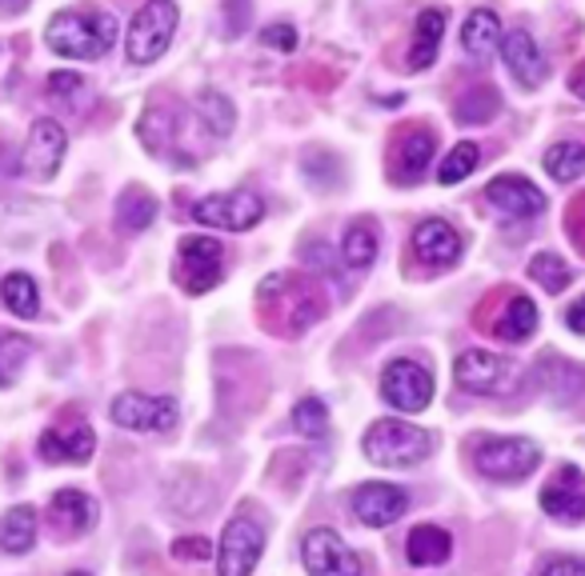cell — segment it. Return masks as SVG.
<instances>
[{"label": "cell", "instance_id": "44dd1931", "mask_svg": "<svg viewBox=\"0 0 585 576\" xmlns=\"http://www.w3.org/2000/svg\"><path fill=\"white\" fill-rule=\"evenodd\" d=\"M541 508L558 520H585V477L582 468H558V477L541 489Z\"/></svg>", "mask_w": 585, "mask_h": 576}, {"label": "cell", "instance_id": "9c48e42d", "mask_svg": "<svg viewBox=\"0 0 585 576\" xmlns=\"http://www.w3.org/2000/svg\"><path fill=\"white\" fill-rule=\"evenodd\" d=\"M513 365L501 360L493 353H482V348H470L453 360V380H458L461 393H474V396H498L510 389Z\"/></svg>", "mask_w": 585, "mask_h": 576}, {"label": "cell", "instance_id": "d4e9b609", "mask_svg": "<svg viewBox=\"0 0 585 576\" xmlns=\"http://www.w3.org/2000/svg\"><path fill=\"white\" fill-rule=\"evenodd\" d=\"M405 552H410V564H417V568H434V564L449 561V552H453V537H449L446 528L422 525V528H413L410 532Z\"/></svg>", "mask_w": 585, "mask_h": 576}, {"label": "cell", "instance_id": "30bf717a", "mask_svg": "<svg viewBox=\"0 0 585 576\" xmlns=\"http://www.w3.org/2000/svg\"><path fill=\"white\" fill-rule=\"evenodd\" d=\"M64 148H69V133L61 128V121L40 117V121L28 128V145H25V157H21L25 176H33V181H52V176L61 172Z\"/></svg>", "mask_w": 585, "mask_h": 576}, {"label": "cell", "instance_id": "f546056e", "mask_svg": "<svg viewBox=\"0 0 585 576\" xmlns=\"http://www.w3.org/2000/svg\"><path fill=\"white\" fill-rule=\"evenodd\" d=\"M28 356H33V341L28 336H21V332H0V389L21 377Z\"/></svg>", "mask_w": 585, "mask_h": 576}, {"label": "cell", "instance_id": "4316f807", "mask_svg": "<svg viewBox=\"0 0 585 576\" xmlns=\"http://www.w3.org/2000/svg\"><path fill=\"white\" fill-rule=\"evenodd\" d=\"M153 221H157V197L153 193H145V188L121 193V200H117V224L125 233H145Z\"/></svg>", "mask_w": 585, "mask_h": 576}, {"label": "cell", "instance_id": "ba28073f", "mask_svg": "<svg viewBox=\"0 0 585 576\" xmlns=\"http://www.w3.org/2000/svg\"><path fill=\"white\" fill-rule=\"evenodd\" d=\"M265 532L249 516H233L221 532V552H217V573L221 576H249L261 561Z\"/></svg>", "mask_w": 585, "mask_h": 576}, {"label": "cell", "instance_id": "ac0fdd59", "mask_svg": "<svg viewBox=\"0 0 585 576\" xmlns=\"http://www.w3.org/2000/svg\"><path fill=\"white\" fill-rule=\"evenodd\" d=\"M405 508H410V497H405V489H398V485L369 480V485H362V489L353 492V513H357V520L369 528L393 525Z\"/></svg>", "mask_w": 585, "mask_h": 576}, {"label": "cell", "instance_id": "1f68e13d", "mask_svg": "<svg viewBox=\"0 0 585 576\" xmlns=\"http://www.w3.org/2000/svg\"><path fill=\"white\" fill-rule=\"evenodd\" d=\"M501 109V97H498V88H470L465 97L458 100V121L461 124H486L489 117H498Z\"/></svg>", "mask_w": 585, "mask_h": 576}, {"label": "cell", "instance_id": "5bb4252c", "mask_svg": "<svg viewBox=\"0 0 585 576\" xmlns=\"http://www.w3.org/2000/svg\"><path fill=\"white\" fill-rule=\"evenodd\" d=\"M477 324H482V329L489 324L493 336H501V341L522 344L537 332V305L529 296L510 293V296H501V308H486V305L477 308Z\"/></svg>", "mask_w": 585, "mask_h": 576}, {"label": "cell", "instance_id": "603a6c76", "mask_svg": "<svg viewBox=\"0 0 585 576\" xmlns=\"http://www.w3.org/2000/svg\"><path fill=\"white\" fill-rule=\"evenodd\" d=\"M441 33H446V13L441 9H425L413 25V49H410V69L422 73L437 61V49H441Z\"/></svg>", "mask_w": 585, "mask_h": 576}, {"label": "cell", "instance_id": "60d3db41", "mask_svg": "<svg viewBox=\"0 0 585 576\" xmlns=\"http://www.w3.org/2000/svg\"><path fill=\"white\" fill-rule=\"evenodd\" d=\"M541 576H585V564L573 561V556H558V561H549L541 568Z\"/></svg>", "mask_w": 585, "mask_h": 576}, {"label": "cell", "instance_id": "ee69618b", "mask_svg": "<svg viewBox=\"0 0 585 576\" xmlns=\"http://www.w3.org/2000/svg\"><path fill=\"white\" fill-rule=\"evenodd\" d=\"M0 9H4V13H25L28 0H0Z\"/></svg>", "mask_w": 585, "mask_h": 576}, {"label": "cell", "instance_id": "9a60e30c", "mask_svg": "<svg viewBox=\"0 0 585 576\" xmlns=\"http://www.w3.org/2000/svg\"><path fill=\"white\" fill-rule=\"evenodd\" d=\"M437 136L429 128H417V124H405V133L398 136L393 145V160H389V181L393 184H417L434 160Z\"/></svg>", "mask_w": 585, "mask_h": 576}, {"label": "cell", "instance_id": "ab89813d", "mask_svg": "<svg viewBox=\"0 0 585 576\" xmlns=\"http://www.w3.org/2000/svg\"><path fill=\"white\" fill-rule=\"evenodd\" d=\"M570 241L585 253V200H573L570 205Z\"/></svg>", "mask_w": 585, "mask_h": 576}, {"label": "cell", "instance_id": "f35d334b", "mask_svg": "<svg viewBox=\"0 0 585 576\" xmlns=\"http://www.w3.org/2000/svg\"><path fill=\"white\" fill-rule=\"evenodd\" d=\"M261 40L269 45V49L293 52L297 49V28L293 25H269V28H261Z\"/></svg>", "mask_w": 585, "mask_h": 576}, {"label": "cell", "instance_id": "484cf974", "mask_svg": "<svg viewBox=\"0 0 585 576\" xmlns=\"http://www.w3.org/2000/svg\"><path fill=\"white\" fill-rule=\"evenodd\" d=\"M37 544V508H28V504H16L13 513L4 516V525H0V549L4 552H28Z\"/></svg>", "mask_w": 585, "mask_h": 576}, {"label": "cell", "instance_id": "ffe728a7", "mask_svg": "<svg viewBox=\"0 0 585 576\" xmlns=\"http://www.w3.org/2000/svg\"><path fill=\"white\" fill-rule=\"evenodd\" d=\"M501 57H505L513 81H517L525 93H534V88L546 81V73H549L546 57L537 49V40L529 37V33H522V28H513V33L501 37Z\"/></svg>", "mask_w": 585, "mask_h": 576}, {"label": "cell", "instance_id": "5b68a950", "mask_svg": "<svg viewBox=\"0 0 585 576\" xmlns=\"http://www.w3.org/2000/svg\"><path fill=\"white\" fill-rule=\"evenodd\" d=\"M176 284L185 293H209L224 277V248L212 236H185L176 245Z\"/></svg>", "mask_w": 585, "mask_h": 576}, {"label": "cell", "instance_id": "8992f818", "mask_svg": "<svg viewBox=\"0 0 585 576\" xmlns=\"http://www.w3.org/2000/svg\"><path fill=\"white\" fill-rule=\"evenodd\" d=\"M541 461L534 441L525 437H486L474 449V465L486 473L489 480H522L529 477Z\"/></svg>", "mask_w": 585, "mask_h": 576}, {"label": "cell", "instance_id": "e575fe53", "mask_svg": "<svg viewBox=\"0 0 585 576\" xmlns=\"http://www.w3.org/2000/svg\"><path fill=\"white\" fill-rule=\"evenodd\" d=\"M529 277H534L546 293H561V289L570 284V269H565V260L553 257V253H537V257L529 260Z\"/></svg>", "mask_w": 585, "mask_h": 576}, {"label": "cell", "instance_id": "277c9868", "mask_svg": "<svg viewBox=\"0 0 585 576\" xmlns=\"http://www.w3.org/2000/svg\"><path fill=\"white\" fill-rule=\"evenodd\" d=\"M365 456L386 468H410L429 453V432L413 429L405 420H377L362 441Z\"/></svg>", "mask_w": 585, "mask_h": 576}, {"label": "cell", "instance_id": "d6a6232c", "mask_svg": "<svg viewBox=\"0 0 585 576\" xmlns=\"http://www.w3.org/2000/svg\"><path fill=\"white\" fill-rule=\"evenodd\" d=\"M477 160H482V148L474 140H461V145L449 148V157L441 160V169H437V181L441 184H461L470 172L477 169Z\"/></svg>", "mask_w": 585, "mask_h": 576}, {"label": "cell", "instance_id": "83f0119b", "mask_svg": "<svg viewBox=\"0 0 585 576\" xmlns=\"http://www.w3.org/2000/svg\"><path fill=\"white\" fill-rule=\"evenodd\" d=\"M0 301H4L9 312H16V317H25V320L40 312L37 281L25 277V272H9V277H4V284H0Z\"/></svg>", "mask_w": 585, "mask_h": 576}, {"label": "cell", "instance_id": "4fadbf2b", "mask_svg": "<svg viewBox=\"0 0 585 576\" xmlns=\"http://www.w3.org/2000/svg\"><path fill=\"white\" fill-rule=\"evenodd\" d=\"M112 420L133 432H169L176 425V401L173 396L121 393L112 401Z\"/></svg>", "mask_w": 585, "mask_h": 576}, {"label": "cell", "instance_id": "74e56055", "mask_svg": "<svg viewBox=\"0 0 585 576\" xmlns=\"http://www.w3.org/2000/svg\"><path fill=\"white\" fill-rule=\"evenodd\" d=\"M173 556H176V561H209L212 544L205 537H181L173 544Z\"/></svg>", "mask_w": 585, "mask_h": 576}, {"label": "cell", "instance_id": "4dcf8cb0", "mask_svg": "<svg viewBox=\"0 0 585 576\" xmlns=\"http://www.w3.org/2000/svg\"><path fill=\"white\" fill-rule=\"evenodd\" d=\"M341 257H345L349 269H369L377 257V233H374V224L362 221V224H353L345 233V245H341Z\"/></svg>", "mask_w": 585, "mask_h": 576}, {"label": "cell", "instance_id": "7bdbcfd3", "mask_svg": "<svg viewBox=\"0 0 585 576\" xmlns=\"http://www.w3.org/2000/svg\"><path fill=\"white\" fill-rule=\"evenodd\" d=\"M570 88H573V93H577V97L585 100V64H577V69H573V76H570Z\"/></svg>", "mask_w": 585, "mask_h": 576}, {"label": "cell", "instance_id": "cb8c5ba5", "mask_svg": "<svg viewBox=\"0 0 585 576\" xmlns=\"http://www.w3.org/2000/svg\"><path fill=\"white\" fill-rule=\"evenodd\" d=\"M461 45H465V52H470V57L486 61L489 52L501 45L498 13H493V9H474V13H470V21H465V28H461Z\"/></svg>", "mask_w": 585, "mask_h": 576}, {"label": "cell", "instance_id": "52a82bcc", "mask_svg": "<svg viewBox=\"0 0 585 576\" xmlns=\"http://www.w3.org/2000/svg\"><path fill=\"white\" fill-rule=\"evenodd\" d=\"M265 200L257 193H212V197L193 205V221L212 224V229H229V233H249L253 224H261Z\"/></svg>", "mask_w": 585, "mask_h": 576}, {"label": "cell", "instance_id": "e0dca14e", "mask_svg": "<svg viewBox=\"0 0 585 576\" xmlns=\"http://www.w3.org/2000/svg\"><path fill=\"white\" fill-rule=\"evenodd\" d=\"M486 200L493 209L505 212V217H517V221L546 212V193L534 181H525V176H493L486 184Z\"/></svg>", "mask_w": 585, "mask_h": 576}, {"label": "cell", "instance_id": "6da1fadb", "mask_svg": "<svg viewBox=\"0 0 585 576\" xmlns=\"http://www.w3.org/2000/svg\"><path fill=\"white\" fill-rule=\"evenodd\" d=\"M325 308L329 301H325L321 284L301 272H273L257 289V312H261L265 329L277 336H301L325 317Z\"/></svg>", "mask_w": 585, "mask_h": 576}, {"label": "cell", "instance_id": "836d02e7", "mask_svg": "<svg viewBox=\"0 0 585 576\" xmlns=\"http://www.w3.org/2000/svg\"><path fill=\"white\" fill-rule=\"evenodd\" d=\"M197 117L205 121V128H209L217 140L229 136V128H233V105H229L221 93H212V88L197 97Z\"/></svg>", "mask_w": 585, "mask_h": 576}, {"label": "cell", "instance_id": "3957f363", "mask_svg": "<svg viewBox=\"0 0 585 576\" xmlns=\"http://www.w3.org/2000/svg\"><path fill=\"white\" fill-rule=\"evenodd\" d=\"M176 33V4L173 0H145L129 25L125 57L129 64H153L157 57H164L169 40Z\"/></svg>", "mask_w": 585, "mask_h": 576}, {"label": "cell", "instance_id": "f6af8a7d", "mask_svg": "<svg viewBox=\"0 0 585 576\" xmlns=\"http://www.w3.org/2000/svg\"><path fill=\"white\" fill-rule=\"evenodd\" d=\"M69 576H88V573H69Z\"/></svg>", "mask_w": 585, "mask_h": 576}, {"label": "cell", "instance_id": "7c38bea8", "mask_svg": "<svg viewBox=\"0 0 585 576\" xmlns=\"http://www.w3.org/2000/svg\"><path fill=\"white\" fill-rule=\"evenodd\" d=\"M381 396L401 413H422L434 401V377L417 360H393L381 377Z\"/></svg>", "mask_w": 585, "mask_h": 576}, {"label": "cell", "instance_id": "8fae6325", "mask_svg": "<svg viewBox=\"0 0 585 576\" xmlns=\"http://www.w3.org/2000/svg\"><path fill=\"white\" fill-rule=\"evenodd\" d=\"M301 561H305L309 576H362L357 552L349 549L333 528H313L301 544Z\"/></svg>", "mask_w": 585, "mask_h": 576}, {"label": "cell", "instance_id": "d6986e66", "mask_svg": "<svg viewBox=\"0 0 585 576\" xmlns=\"http://www.w3.org/2000/svg\"><path fill=\"white\" fill-rule=\"evenodd\" d=\"M413 257L434 272L453 269L461 260V236L446 221H422L413 229Z\"/></svg>", "mask_w": 585, "mask_h": 576}, {"label": "cell", "instance_id": "d590c367", "mask_svg": "<svg viewBox=\"0 0 585 576\" xmlns=\"http://www.w3.org/2000/svg\"><path fill=\"white\" fill-rule=\"evenodd\" d=\"M49 97L57 100V105H85L88 97V85H85V76L81 73H52L49 76Z\"/></svg>", "mask_w": 585, "mask_h": 576}, {"label": "cell", "instance_id": "2e32d148", "mask_svg": "<svg viewBox=\"0 0 585 576\" xmlns=\"http://www.w3.org/2000/svg\"><path fill=\"white\" fill-rule=\"evenodd\" d=\"M93 449H97V437H93V429L81 417L61 420V425L45 429V437H40V456L49 465H85Z\"/></svg>", "mask_w": 585, "mask_h": 576}, {"label": "cell", "instance_id": "7a4b0ae2", "mask_svg": "<svg viewBox=\"0 0 585 576\" xmlns=\"http://www.w3.org/2000/svg\"><path fill=\"white\" fill-rule=\"evenodd\" d=\"M52 52H61L69 61H97L112 49L117 40V21L112 13H57L45 28Z\"/></svg>", "mask_w": 585, "mask_h": 576}, {"label": "cell", "instance_id": "f1b7e54d", "mask_svg": "<svg viewBox=\"0 0 585 576\" xmlns=\"http://www.w3.org/2000/svg\"><path fill=\"white\" fill-rule=\"evenodd\" d=\"M546 172L561 184L577 181V176L585 172V145H577V140H561V145H553L546 152Z\"/></svg>", "mask_w": 585, "mask_h": 576}, {"label": "cell", "instance_id": "8d00e7d4", "mask_svg": "<svg viewBox=\"0 0 585 576\" xmlns=\"http://www.w3.org/2000/svg\"><path fill=\"white\" fill-rule=\"evenodd\" d=\"M293 429L305 432V437H325V429H329V413H325L321 401H301L297 408H293Z\"/></svg>", "mask_w": 585, "mask_h": 576}, {"label": "cell", "instance_id": "7402d4cb", "mask_svg": "<svg viewBox=\"0 0 585 576\" xmlns=\"http://www.w3.org/2000/svg\"><path fill=\"white\" fill-rule=\"evenodd\" d=\"M52 525H57V532L81 537V532L97 525V504L88 501L81 489H61L52 497Z\"/></svg>", "mask_w": 585, "mask_h": 576}, {"label": "cell", "instance_id": "b9f144b4", "mask_svg": "<svg viewBox=\"0 0 585 576\" xmlns=\"http://www.w3.org/2000/svg\"><path fill=\"white\" fill-rule=\"evenodd\" d=\"M565 324H570L573 332H585V293L577 305H570V312H565Z\"/></svg>", "mask_w": 585, "mask_h": 576}]
</instances>
